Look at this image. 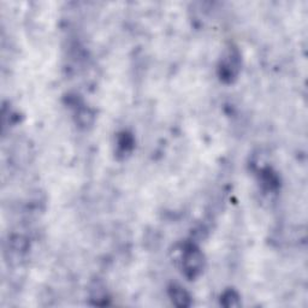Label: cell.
<instances>
[{
	"instance_id": "6da1fadb",
	"label": "cell",
	"mask_w": 308,
	"mask_h": 308,
	"mask_svg": "<svg viewBox=\"0 0 308 308\" xmlns=\"http://www.w3.org/2000/svg\"><path fill=\"white\" fill-rule=\"evenodd\" d=\"M206 266L205 254L195 243H186L181 251V270L188 281H195Z\"/></svg>"
},
{
	"instance_id": "7a4b0ae2",
	"label": "cell",
	"mask_w": 308,
	"mask_h": 308,
	"mask_svg": "<svg viewBox=\"0 0 308 308\" xmlns=\"http://www.w3.org/2000/svg\"><path fill=\"white\" fill-rule=\"evenodd\" d=\"M241 52L235 45H229L221 53L217 65V73L221 82L233 83L241 72Z\"/></svg>"
},
{
	"instance_id": "3957f363",
	"label": "cell",
	"mask_w": 308,
	"mask_h": 308,
	"mask_svg": "<svg viewBox=\"0 0 308 308\" xmlns=\"http://www.w3.org/2000/svg\"><path fill=\"white\" fill-rule=\"evenodd\" d=\"M168 295L169 297H170L171 302L176 307L186 308V307H190L193 303L192 295L188 292L186 288L177 284V283H171V284L169 285Z\"/></svg>"
},
{
	"instance_id": "277c9868",
	"label": "cell",
	"mask_w": 308,
	"mask_h": 308,
	"mask_svg": "<svg viewBox=\"0 0 308 308\" xmlns=\"http://www.w3.org/2000/svg\"><path fill=\"white\" fill-rule=\"evenodd\" d=\"M94 121V113L93 111L86 106H80L76 109V123L81 128H87L89 125L93 124Z\"/></svg>"
},
{
	"instance_id": "5b68a950",
	"label": "cell",
	"mask_w": 308,
	"mask_h": 308,
	"mask_svg": "<svg viewBox=\"0 0 308 308\" xmlns=\"http://www.w3.org/2000/svg\"><path fill=\"white\" fill-rule=\"evenodd\" d=\"M220 304L224 307H237L241 304V296L235 289H226L220 295Z\"/></svg>"
},
{
	"instance_id": "8992f818",
	"label": "cell",
	"mask_w": 308,
	"mask_h": 308,
	"mask_svg": "<svg viewBox=\"0 0 308 308\" xmlns=\"http://www.w3.org/2000/svg\"><path fill=\"white\" fill-rule=\"evenodd\" d=\"M261 182H263V186L269 190H273L278 187V177L276 176L275 172L271 171V169H265L261 172Z\"/></svg>"
},
{
	"instance_id": "52a82bcc",
	"label": "cell",
	"mask_w": 308,
	"mask_h": 308,
	"mask_svg": "<svg viewBox=\"0 0 308 308\" xmlns=\"http://www.w3.org/2000/svg\"><path fill=\"white\" fill-rule=\"evenodd\" d=\"M134 147V138L131 135L123 132L121 136L118 137V150L123 154L129 153Z\"/></svg>"
}]
</instances>
